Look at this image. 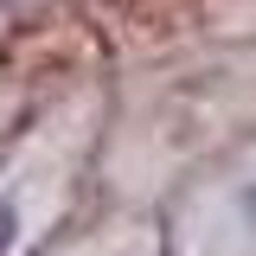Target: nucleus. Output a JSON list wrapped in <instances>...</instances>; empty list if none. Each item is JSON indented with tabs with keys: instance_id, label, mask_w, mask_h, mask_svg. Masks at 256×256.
<instances>
[{
	"instance_id": "nucleus-1",
	"label": "nucleus",
	"mask_w": 256,
	"mask_h": 256,
	"mask_svg": "<svg viewBox=\"0 0 256 256\" xmlns=\"http://www.w3.org/2000/svg\"><path fill=\"white\" fill-rule=\"evenodd\" d=\"M6 244H13V212L0 205V256H6Z\"/></svg>"
},
{
	"instance_id": "nucleus-2",
	"label": "nucleus",
	"mask_w": 256,
	"mask_h": 256,
	"mask_svg": "<svg viewBox=\"0 0 256 256\" xmlns=\"http://www.w3.org/2000/svg\"><path fill=\"white\" fill-rule=\"evenodd\" d=\"M0 6H6V0H0Z\"/></svg>"
}]
</instances>
